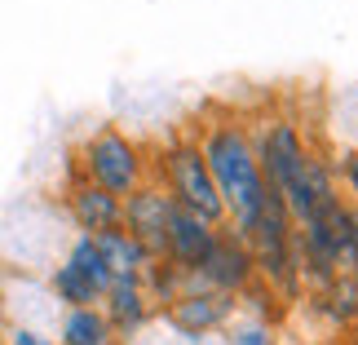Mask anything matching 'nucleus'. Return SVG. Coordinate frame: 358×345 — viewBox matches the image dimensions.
Listing matches in <instances>:
<instances>
[{"mask_svg": "<svg viewBox=\"0 0 358 345\" xmlns=\"http://www.w3.org/2000/svg\"><path fill=\"white\" fill-rule=\"evenodd\" d=\"M76 177H85L89 186H102L115 199H129L142 182H150V160L137 137H129L115 124H102L76 150Z\"/></svg>", "mask_w": 358, "mask_h": 345, "instance_id": "nucleus-2", "label": "nucleus"}, {"mask_svg": "<svg viewBox=\"0 0 358 345\" xmlns=\"http://www.w3.org/2000/svg\"><path fill=\"white\" fill-rule=\"evenodd\" d=\"M336 182L345 186V204L358 213V150H341V160H336Z\"/></svg>", "mask_w": 358, "mask_h": 345, "instance_id": "nucleus-19", "label": "nucleus"}, {"mask_svg": "<svg viewBox=\"0 0 358 345\" xmlns=\"http://www.w3.org/2000/svg\"><path fill=\"white\" fill-rule=\"evenodd\" d=\"M0 345H58V337L45 328H27V323H5L0 328Z\"/></svg>", "mask_w": 358, "mask_h": 345, "instance_id": "nucleus-18", "label": "nucleus"}, {"mask_svg": "<svg viewBox=\"0 0 358 345\" xmlns=\"http://www.w3.org/2000/svg\"><path fill=\"white\" fill-rule=\"evenodd\" d=\"M332 124L341 133V142H345V150H358V85L341 89L336 102H332Z\"/></svg>", "mask_w": 358, "mask_h": 345, "instance_id": "nucleus-17", "label": "nucleus"}, {"mask_svg": "<svg viewBox=\"0 0 358 345\" xmlns=\"http://www.w3.org/2000/svg\"><path fill=\"white\" fill-rule=\"evenodd\" d=\"M173 195L164 190L155 177L150 182H142L133 190L129 199H124V217H120V226L133 234L137 244L146 248L150 257H164V244H169V222H173Z\"/></svg>", "mask_w": 358, "mask_h": 345, "instance_id": "nucleus-9", "label": "nucleus"}, {"mask_svg": "<svg viewBox=\"0 0 358 345\" xmlns=\"http://www.w3.org/2000/svg\"><path fill=\"white\" fill-rule=\"evenodd\" d=\"M248 137H252L257 164H261L266 186L274 190V195H283V190L301 177V169L310 164V155H314L310 137L301 133V124L287 120V115H266V120H257L252 129H248Z\"/></svg>", "mask_w": 358, "mask_h": 345, "instance_id": "nucleus-6", "label": "nucleus"}, {"mask_svg": "<svg viewBox=\"0 0 358 345\" xmlns=\"http://www.w3.org/2000/svg\"><path fill=\"white\" fill-rule=\"evenodd\" d=\"M98 239V248H102V257H106V266H111V279H142V270L150 266V257L142 244L133 239L124 226H115V230H106V234H93Z\"/></svg>", "mask_w": 358, "mask_h": 345, "instance_id": "nucleus-14", "label": "nucleus"}, {"mask_svg": "<svg viewBox=\"0 0 358 345\" xmlns=\"http://www.w3.org/2000/svg\"><path fill=\"white\" fill-rule=\"evenodd\" d=\"M222 337H226V345H279V328L261 323V319H248V314H235Z\"/></svg>", "mask_w": 358, "mask_h": 345, "instance_id": "nucleus-16", "label": "nucleus"}, {"mask_svg": "<svg viewBox=\"0 0 358 345\" xmlns=\"http://www.w3.org/2000/svg\"><path fill=\"white\" fill-rule=\"evenodd\" d=\"M350 283H354V297H358V253H354V270H350Z\"/></svg>", "mask_w": 358, "mask_h": 345, "instance_id": "nucleus-21", "label": "nucleus"}, {"mask_svg": "<svg viewBox=\"0 0 358 345\" xmlns=\"http://www.w3.org/2000/svg\"><path fill=\"white\" fill-rule=\"evenodd\" d=\"M257 279V266H252V253L239 234H230L226 226L217 230L213 248L203 253V261L186 274V283L195 288H213V293H226V297H239L248 283Z\"/></svg>", "mask_w": 358, "mask_h": 345, "instance_id": "nucleus-8", "label": "nucleus"}, {"mask_svg": "<svg viewBox=\"0 0 358 345\" xmlns=\"http://www.w3.org/2000/svg\"><path fill=\"white\" fill-rule=\"evenodd\" d=\"M155 182L173 195V204L182 213H195L203 217L208 226H226V209H222V195L213 186V173L199 155V142L195 137H173L159 155V173H150Z\"/></svg>", "mask_w": 358, "mask_h": 345, "instance_id": "nucleus-3", "label": "nucleus"}, {"mask_svg": "<svg viewBox=\"0 0 358 345\" xmlns=\"http://www.w3.org/2000/svg\"><path fill=\"white\" fill-rule=\"evenodd\" d=\"M62 209H66V222L76 226V234H106L120 226L124 199L106 195L102 186H89L85 177H71L62 190Z\"/></svg>", "mask_w": 358, "mask_h": 345, "instance_id": "nucleus-11", "label": "nucleus"}, {"mask_svg": "<svg viewBox=\"0 0 358 345\" xmlns=\"http://www.w3.org/2000/svg\"><path fill=\"white\" fill-rule=\"evenodd\" d=\"M53 337H58V345H120V337L111 332V323L98 306L62 310L58 323H53Z\"/></svg>", "mask_w": 358, "mask_h": 345, "instance_id": "nucleus-13", "label": "nucleus"}, {"mask_svg": "<svg viewBox=\"0 0 358 345\" xmlns=\"http://www.w3.org/2000/svg\"><path fill=\"white\" fill-rule=\"evenodd\" d=\"M199 142V155L213 173V186L222 195V209H226V230L248 239L252 226L261 222L266 204L274 190L266 186V173L257 164V150H252V137H248V124L235 115H213L203 129L195 133Z\"/></svg>", "mask_w": 358, "mask_h": 345, "instance_id": "nucleus-1", "label": "nucleus"}, {"mask_svg": "<svg viewBox=\"0 0 358 345\" xmlns=\"http://www.w3.org/2000/svg\"><path fill=\"white\" fill-rule=\"evenodd\" d=\"M248 253H252V266H257V279L270 283L279 297H296L301 293V261H296V226L287 217L283 199L270 195L261 222L248 234Z\"/></svg>", "mask_w": 358, "mask_h": 345, "instance_id": "nucleus-4", "label": "nucleus"}, {"mask_svg": "<svg viewBox=\"0 0 358 345\" xmlns=\"http://www.w3.org/2000/svg\"><path fill=\"white\" fill-rule=\"evenodd\" d=\"M314 310H319L332 328H354V323H358L354 283H350V279H332L327 288H319V293H314Z\"/></svg>", "mask_w": 358, "mask_h": 345, "instance_id": "nucleus-15", "label": "nucleus"}, {"mask_svg": "<svg viewBox=\"0 0 358 345\" xmlns=\"http://www.w3.org/2000/svg\"><path fill=\"white\" fill-rule=\"evenodd\" d=\"M49 293L62 310L76 306H98L111 288V266H106L102 248L93 234H71V244L62 248V257L49 266Z\"/></svg>", "mask_w": 358, "mask_h": 345, "instance_id": "nucleus-5", "label": "nucleus"}, {"mask_svg": "<svg viewBox=\"0 0 358 345\" xmlns=\"http://www.w3.org/2000/svg\"><path fill=\"white\" fill-rule=\"evenodd\" d=\"M98 310L106 314V323H111V332L120 337V345L137 341L146 328L159 323V310H155V301L146 297L142 279H111L106 297L98 301Z\"/></svg>", "mask_w": 358, "mask_h": 345, "instance_id": "nucleus-10", "label": "nucleus"}, {"mask_svg": "<svg viewBox=\"0 0 358 345\" xmlns=\"http://www.w3.org/2000/svg\"><path fill=\"white\" fill-rule=\"evenodd\" d=\"M235 314H239V297L186 283L182 297L159 310V323L169 328L173 337H213V332H226V323L235 319Z\"/></svg>", "mask_w": 358, "mask_h": 345, "instance_id": "nucleus-7", "label": "nucleus"}, {"mask_svg": "<svg viewBox=\"0 0 358 345\" xmlns=\"http://www.w3.org/2000/svg\"><path fill=\"white\" fill-rule=\"evenodd\" d=\"M217 230H222V226H208V222H203V217H195V213L173 209L169 244H164V261H169V266H177L182 274H190V270H195L199 261H203V253L213 248Z\"/></svg>", "mask_w": 358, "mask_h": 345, "instance_id": "nucleus-12", "label": "nucleus"}, {"mask_svg": "<svg viewBox=\"0 0 358 345\" xmlns=\"http://www.w3.org/2000/svg\"><path fill=\"white\" fill-rule=\"evenodd\" d=\"M129 345H186L182 337H173V332H164V328H146L137 341H129Z\"/></svg>", "mask_w": 358, "mask_h": 345, "instance_id": "nucleus-20", "label": "nucleus"}]
</instances>
